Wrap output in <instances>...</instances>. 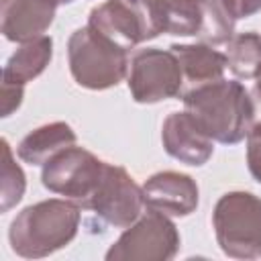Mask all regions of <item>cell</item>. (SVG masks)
Segmentation results:
<instances>
[{"mask_svg": "<svg viewBox=\"0 0 261 261\" xmlns=\"http://www.w3.org/2000/svg\"><path fill=\"white\" fill-rule=\"evenodd\" d=\"M186 110L216 143L237 145L253 128L255 102L237 80H216L181 94Z\"/></svg>", "mask_w": 261, "mask_h": 261, "instance_id": "1", "label": "cell"}, {"mask_svg": "<svg viewBox=\"0 0 261 261\" xmlns=\"http://www.w3.org/2000/svg\"><path fill=\"white\" fill-rule=\"evenodd\" d=\"M80 226V206L69 200H43L16 214L8 228V241L24 259L47 257L67 247Z\"/></svg>", "mask_w": 261, "mask_h": 261, "instance_id": "2", "label": "cell"}, {"mask_svg": "<svg viewBox=\"0 0 261 261\" xmlns=\"http://www.w3.org/2000/svg\"><path fill=\"white\" fill-rule=\"evenodd\" d=\"M128 51L94 31L82 27L67 41L69 71L77 86L88 90H108L118 86L128 73Z\"/></svg>", "mask_w": 261, "mask_h": 261, "instance_id": "3", "label": "cell"}, {"mask_svg": "<svg viewBox=\"0 0 261 261\" xmlns=\"http://www.w3.org/2000/svg\"><path fill=\"white\" fill-rule=\"evenodd\" d=\"M218 247L232 259L261 257V198L249 192L224 194L212 212Z\"/></svg>", "mask_w": 261, "mask_h": 261, "instance_id": "4", "label": "cell"}, {"mask_svg": "<svg viewBox=\"0 0 261 261\" xmlns=\"http://www.w3.org/2000/svg\"><path fill=\"white\" fill-rule=\"evenodd\" d=\"M88 27L122 49H135L163 33L159 0H108L92 8Z\"/></svg>", "mask_w": 261, "mask_h": 261, "instance_id": "5", "label": "cell"}, {"mask_svg": "<svg viewBox=\"0 0 261 261\" xmlns=\"http://www.w3.org/2000/svg\"><path fill=\"white\" fill-rule=\"evenodd\" d=\"M106 161L98 159L84 147H67L53 155L41 171V184L65 200L88 210L92 196L96 194L104 175Z\"/></svg>", "mask_w": 261, "mask_h": 261, "instance_id": "6", "label": "cell"}, {"mask_svg": "<svg viewBox=\"0 0 261 261\" xmlns=\"http://www.w3.org/2000/svg\"><path fill=\"white\" fill-rule=\"evenodd\" d=\"M179 249V232L167 214L149 208L108 249L106 261H169Z\"/></svg>", "mask_w": 261, "mask_h": 261, "instance_id": "7", "label": "cell"}, {"mask_svg": "<svg viewBox=\"0 0 261 261\" xmlns=\"http://www.w3.org/2000/svg\"><path fill=\"white\" fill-rule=\"evenodd\" d=\"M128 90L135 102L155 104L184 94V73L173 51L141 49L130 59Z\"/></svg>", "mask_w": 261, "mask_h": 261, "instance_id": "8", "label": "cell"}, {"mask_svg": "<svg viewBox=\"0 0 261 261\" xmlns=\"http://www.w3.org/2000/svg\"><path fill=\"white\" fill-rule=\"evenodd\" d=\"M143 188L137 186L124 167L106 163L104 175L88 210L114 228H128L143 214Z\"/></svg>", "mask_w": 261, "mask_h": 261, "instance_id": "9", "label": "cell"}, {"mask_svg": "<svg viewBox=\"0 0 261 261\" xmlns=\"http://www.w3.org/2000/svg\"><path fill=\"white\" fill-rule=\"evenodd\" d=\"M161 141L167 155L194 167L204 165L214 151L212 139L202 130V126L194 120L188 110L171 112L163 120Z\"/></svg>", "mask_w": 261, "mask_h": 261, "instance_id": "10", "label": "cell"}, {"mask_svg": "<svg viewBox=\"0 0 261 261\" xmlns=\"http://www.w3.org/2000/svg\"><path fill=\"white\" fill-rule=\"evenodd\" d=\"M143 198L149 208L163 214L188 216L198 208V186L186 173L159 171L143 184Z\"/></svg>", "mask_w": 261, "mask_h": 261, "instance_id": "11", "label": "cell"}, {"mask_svg": "<svg viewBox=\"0 0 261 261\" xmlns=\"http://www.w3.org/2000/svg\"><path fill=\"white\" fill-rule=\"evenodd\" d=\"M57 0H2V35L12 43L43 37L55 18Z\"/></svg>", "mask_w": 261, "mask_h": 261, "instance_id": "12", "label": "cell"}, {"mask_svg": "<svg viewBox=\"0 0 261 261\" xmlns=\"http://www.w3.org/2000/svg\"><path fill=\"white\" fill-rule=\"evenodd\" d=\"M169 49L177 57L184 73V86H188L184 92L222 80L226 69V55L212 49V45H171Z\"/></svg>", "mask_w": 261, "mask_h": 261, "instance_id": "13", "label": "cell"}, {"mask_svg": "<svg viewBox=\"0 0 261 261\" xmlns=\"http://www.w3.org/2000/svg\"><path fill=\"white\" fill-rule=\"evenodd\" d=\"M75 145V133L67 122H51L31 130L16 147V155L31 165H45L59 151Z\"/></svg>", "mask_w": 261, "mask_h": 261, "instance_id": "14", "label": "cell"}, {"mask_svg": "<svg viewBox=\"0 0 261 261\" xmlns=\"http://www.w3.org/2000/svg\"><path fill=\"white\" fill-rule=\"evenodd\" d=\"M53 57L51 37H39L29 43H22L6 61L2 69V84L24 86L45 71Z\"/></svg>", "mask_w": 261, "mask_h": 261, "instance_id": "15", "label": "cell"}, {"mask_svg": "<svg viewBox=\"0 0 261 261\" xmlns=\"http://www.w3.org/2000/svg\"><path fill=\"white\" fill-rule=\"evenodd\" d=\"M226 67L237 80H257L261 75V37L241 33L228 41Z\"/></svg>", "mask_w": 261, "mask_h": 261, "instance_id": "16", "label": "cell"}, {"mask_svg": "<svg viewBox=\"0 0 261 261\" xmlns=\"http://www.w3.org/2000/svg\"><path fill=\"white\" fill-rule=\"evenodd\" d=\"M163 33L192 37L202 31V4L200 0H159Z\"/></svg>", "mask_w": 261, "mask_h": 261, "instance_id": "17", "label": "cell"}, {"mask_svg": "<svg viewBox=\"0 0 261 261\" xmlns=\"http://www.w3.org/2000/svg\"><path fill=\"white\" fill-rule=\"evenodd\" d=\"M202 4V31L200 39L206 45H224L232 39L234 18L228 14L222 0H200Z\"/></svg>", "mask_w": 261, "mask_h": 261, "instance_id": "18", "label": "cell"}, {"mask_svg": "<svg viewBox=\"0 0 261 261\" xmlns=\"http://www.w3.org/2000/svg\"><path fill=\"white\" fill-rule=\"evenodd\" d=\"M0 177H2L0 179V186H2L0 210L8 212L12 206H16L20 202L24 188H27V179H24V173H22L20 165L16 163L6 139H2V173H0Z\"/></svg>", "mask_w": 261, "mask_h": 261, "instance_id": "19", "label": "cell"}, {"mask_svg": "<svg viewBox=\"0 0 261 261\" xmlns=\"http://www.w3.org/2000/svg\"><path fill=\"white\" fill-rule=\"evenodd\" d=\"M247 165L251 175L261 184V122L253 124L247 135Z\"/></svg>", "mask_w": 261, "mask_h": 261, "instance_id": "20", "label": "cell"}, {"mask_svg": "<svg viewBox=\"0 0 261 261\" xmlns=\"http://www.w3.org/2000/svg\"><path fill=\"white\" fill-rule=\"evenodd\" d=\"M222 4L226 6L228 14L239 20V18H249L255 12L261 10V0H222Z\"/></svg>", "mask_w": 261, "mask_h": 261, "instance_id": "21", "label": "cell"}, {"mask_svg": "<svg viewBox=\"0 0 261 261\" xmlns=\"http://www.w3.org/2000/svg\"><path fill=\"white\" fill-rule=\"evenodd\" d=\"M22 88L24 86H12L2 84V116H10L22 102Z\"/></svg>", "mask_w": 261, "mask_h": 261, "instance_id": "22", "label": "cell"}, {"mask_svg": "<svg viewBox=\"0 0 261 261\" xmlns=\"http://www.w3.org/2000/svg\"><path fill=\"white\" fill-rule=\"evenodd\" d=\"M251 98H253V102L261 108V75L255 80V86H253V90H251Z\"/></svg>", "mask_w": 261, "mask_h": 261, "instance_id": "23", "label": "cell"}, {"mask_svg": "<svg viewBox=\"0 0 261 261\" xmlns=\"http://www.w3.org/2000/svg\"><path fill=\"white\" fill-rule=\"evenodd\" d=\"M59 4H69V2H73V0H57Z\"/></svg>", "mask_w": 261, "mask_h": 261, "instance_id": "24", "label": "cell"}]
</instances>
